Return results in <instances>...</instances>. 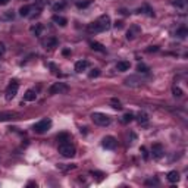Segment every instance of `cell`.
Listing matches in <instances>:
<instances>
[{"mask_svg":"<svg viewBox=\"0 0 188 188\" xmlns=\"http://www.w3.org/2000/svg\"><path fill=\"white\" fill-rule=\"evenodd\" d=\"M109 27H110V16L109 15H101L97 21H94L88 25V31L90 33H101V31L108 29Z\"/></svg>","mask_w":188,"mask_h":188,"instance_id":"obj_1","label":"cell"},{"mask_svg":"<svg viewBox=\"0 0 188 188\" xmlns=\"http://www.w3.org/2000/svg\"><path fill=\"white\" fill-rule=\"evenodd\" d=\"M91 119L99 127H108V125H110V122H112L110 116H108L106 113H100V112H96V113L91 115Z\"/></svg>","mask_w":188,"mask_h":188,"instance_id":"obj_2","label":"cell"},{"mask_svg":"<svg viewBox=\"0 0 188 188\" xmlns=\"http://www.w3.org/2000/svg\"><path fill=\"white\" fill-rule=\"evenodd\" d=\"M50 127H52V119L46 118V119H41L40 122H37L33 127V131L35 134H44L50 129Z\"/></svg>","mask_w":188,"mask_h":188,"instance_id":"obj_3","label":"cell"},{"mask_svg":"<svg viewBox=\"0 0 188 188\" xmlns=\"http://www.w3.org/2000/svg\"><path fill=\"white\" fill-rule=\"evenodd\" d=\"M59 153L63 157H74L75 156V147L66 141V143H59Z\"/></svg>","mask_w":188,"mask_h":188,"instance_id":"obj_4","label":"cell"},{"mask_svg":"<svg viewBox=\"0 0 188 188\" xmlns=\"http://www.w3.org/2000/svg\"><path fill=\"white\" fill-rule=\"evenodd\" d=\"M18 88H19V84H18V81H10V84L7 85L6 88V99L7 100H12L16 93H18Z\"/></svg>","mask_w":188,"mask_h":188,"instance_id":"obj_5","label":"cell"},{"mask_svg":"<svg viewBox=\"0 0 188 188\" xmlns=\"http://www.w3.org/2000/svg\"><path fill=\"white\" fill-rule=\"evenodd\" d=\"M68 91V85L63 84V82H54L53 85L50 87L49 93L50 94H62V93H66Z\"/></svg>","mask_w":188,"mask_h":188,"instance_id":"obj_6","label":"cell"},{"mask_svg":"<svg viewBox=\"0 0 188 188\" xmlns=\"http://www.w3.org/2000/svg\"><path fill=\"white\" fill-rule=\"evenodd\" d=\"M103 147L108 148V150H115L116 148V146H118V141H116V138L115 137H112V135H108V137H104L103 138Z\"/></svg>","mask_w":188,"mask_h":188,"instance_id":"obj_7","label":"cell"},{"mask_svg":"<svg viewBox=\"0 0 188 188\" xmlns=\"http://www.w3.org/2000/svg\"><path fill=\"white\" fill-rule=\"evenodd\" d=\"M151 155H153L155 159H162L163 155H165L163 146H162V144H153V147H151Z\"/></svg>","mask_w":188,"mask_h":188,"instance_id":"obj_8","label":"cell"},{"mask_svg":"<svg viewBox=\"0 0 188 188\" xmlns=\"http://www.w3.org/2000/svg\"><path fill=\"white\" fill-rule=\"evenodd\" d=\"M43 46L46 47V49H49V50H53L54 47L57 46V40L54 37H47V38L43 40Z\"/></svg>","mask_w":188,"mask_h":188,"instance_id":"obj_9","label":"cell"},{"mask_svg":"<svg viewBox=\"0 0 188 188\" xmlns=\"http://www.w3.org/2000/svg\"><path fill=\"white\" fill-rule=\"evenodd\" d=\"M129 68H131V63L127 61H121L116 63V69H118L119 72H127V71H129Z\"/></svg>","mask_w":188,"mask_h":188,"instance_id":"obj_10","label":"cell"},{"mask_svg":"<svg viewBox=\"0 0 188 188\" xmlns=\"http://www.w3.org/2000/svg\"><path fill=\"white\" fill-rule=\"evenodd\" d=\"M88 68V62L87 61H80L75 63V71L76 72H82V71H85Z\"/></svg>","mask_w":188,"mask_h":188,"instance_id":"obj_11","label":"cell"},{"mask_svg":"<svg viewBox=\"0 0 188 188\" xmlns=\"http://www.w3.org/2000/svg\"><path fill=\"white\" fill-rule=\"evenodd\" d=\"M35 99H37V93L34 90H28L27 93L24 94V100L25 101H34Z\"/></svg>","mask_w":188,"mask_h":188,"instance_id":"obj_12","label":"cell"},{"mask_svg":"<svg viewBox=\"0 0 188 188\" xmlns=\"http://www.w3.org/2000/svg\"><path fill=\"white\" fill-rule=\"evenodd\" d=\"M53 22L54 24H57V25H61V27H65V25L68 24V19L66 18H63V16H61V15H54Z\"/></svg>","mask_w":188,"mask_h":188,"instance_id":"obj_13","label":"cell"},{"mask_svg":"<svg viewBox=\"0 0 188 188\" xmlns=\"http://www.w3.org/2000/svg\"><path fill=\"white\" fill-rule=\"evenodd\" d=\"M90 46H91V49L96 50V52H101V53H104V52H106L104 46L100 44V43H97V41H91V43H90Z\"/></svg>","mask_w":188,"mask_h":188,"instance_id":"obj_14","label":"cell"},{"mask_svg":"<svg viewBox=\"0 0 188 188\" xmlns=\"http://www.w3.org/2000/svg\"><path fill=\"white\" fill-rule=\"evenodd\" d=\"M138 33H140V28L137 27V25H134V27H131V29L128 31L127 38H128V40H132V38H134V37H135V35H137Z\"/></svg>","mask_w":188,"mask_h":188,"instance_id":"obj_15","label":"cell"},{"mask_svg":"<svg viewBox=\"0 0 188 188\" xmlns=\"http://www.w3.org/2000/svg\"><path fill=\"white\" fill-rule=\"evenodd\" d=\"M125 84L127 85H129V87H137V85H140L141 81H138L135 76H129V78H127L125 80Z\"/></svg>","mask_w":188,"mask_h":188,"instance_id":"obj_16","label":"cell"},{"mask_svg":"<svg viewBox=\"0 0 188 188\" xmlns=\"http://www.w3.org/2000/svg\"><path fill=\"white\" fill-rule=\"evenodd\" d=\"M168 181L169 182H178L179 181V174L176 170H170L168 174Z\"/></svg>","mask_w":188,"mask_h":188,"instance_id":"obj_17","label":"cell"},{"mask_svg":"<svg viewBox=\"0 0 188 188\" xmlns=\"http://www.w3.org/2000/svg\"><path fill=\"white\" fill-rule=\"evenodd\" d=\"M33 9H34L33 6H22L19 9V15L21 16H29V12H31Z\"/></svg>","mask_w":188,"mask_h":188,"instance_id":"obj_18","label":"cell"},{"mask_svg":"<svg viewBox=\"0 0 188 188\" xmlns=\"http://www.w3.org/2000/svg\"><path fill=\"white\" fill-rule=\"evenodd\" d=\"M57 141H59V143H66V141H71V135L66 134V132H62V134L57 135Z\"/></svg>","mask_w":188,"mask_h":188,"instance_id":"obj_19","label":"cell"},{"mask_svg":"<svg viewBox=\"0 0 188 188\" xmlns=\"http://www.w3.org/2000/svg\"><path fill=\"white\" fill-rule=\"evenodd\" d=\"M137 121L140 122V123H146V122L148 121L147 113H144V112H140V113L137 115Z\"/></svg>","mask_w":188,"mask_h":188,"instance_id":"obj_20","label":"cell"},{"mask_svg":"<svg viewBox=\"0 0 188 188\" xmlns=\"http://www.w3.org/2000/svg\"><path fill=\"white\" fill-rule=\"evenodd\" d=\"M31 31L34 33V35H41V33H43V25L41 24H35V27L31 28Z\"/></svg>","mask_w":188,"mask_h":188,"instance_id":"obj_21","label":"cell"},{"mask_svg":"<svg viewBox=\"0 0 188 188\" xmlns=\"http://www.w3.org/2000/svg\"><path fill=\"white\" fill-rule=\"evenodd\" d=\"M172 5L176 7H181V9H184L185 7V5H187V0H172Z\"/></svg>","mask_w":188,"mask_h":188,"instance_id":"obj_22","label":"cell"},{"mask_svg":"<svg viewBox=\"0 0 188 188\" xmlns=\"http://www.w3.org/2000/svg\"><path fill=\"white\" fill-rule=\"evenodd\" d=\"M176 35H178L179 38H185L188 35V29L187 28H179V29L176 31Z\"/></svg>","mask_w":188,"mask_h":188,"instance_id":"obj_23","label":"cell"},{"mask_svg":"<svg viewBox=\"0 0 188 188\" xmlns=\"http://www.w3.org/2000/svg\"><path fill=\"white\" fill-rule=\"evenodd\" d=\"M132 119H134V115L131 113V112H129V113H125L122 116V122H123V123H128V122H131Z\"/></svg>","mask_w":188,"mask_h":188,"instance_id":"obj_24","label":"cell"},{"mask_svg":"<svg viewBox=\"0 0 188 188\" xmlns=\"http://www.w3.org/2000/svg\"><path fill=\"white\" fill-rule=\"evenodd\" d=\"M137 71L140 72V74H147L148 72V68L144 65V63H138V66H137Z\"/></svg>","mask_w":188,"mask_h":188,"instance_id":"obj_25","label":"cell"},{"mask_svg":"<svg viewBox=\"0 0 188 188\" xmlns=\"http://www.w3.org/2000/svg\"><path fill=\"white\" fill-rule=\"evenodd\" d=\"M112 108L116 109V110H121L122 106H121V101L116 100V99H112Z\"/></svg>","mask_w":188,"mask_h":188,"instance_id":"obj_26","label":"cell"},{"mask_svg":"<svg viewBox=\"0 0 188 188\" xmlns=\"http://www.w3.org/2000/svg\"><path fill=\"white\" fill-rule=\"evenodd\" d=\"M90 3H91L90 0H87V2H78V3H76V7H78V9H84V7L90 6Z\"/></svg>","mask_w":188,"mask_h":188,"instance_id":"obj_27","label":"cell"},{"mask_svg":"<svg viewBox=\"0 0 188 188\" xmlns=\"http://www.w3.org/2000/svg\"><path fill=\"white\" fill-rule=\"evenodd\" d=\"M10 118H14V115L12 113H0V122L7 121V119H10Z\"/></svg>","mask_w":188,"mask_h":188,"instance_id":"obj_28","label":"cell"},{"mask_svg":"<svg viewBox=\"0 0 188 188\" xmlns=\"http://www.w3.org/2000/svg\"><path fill=\"white\" fill-rule=\"evenodd\" d=\"M99 75H100V71H99V69H93V71L88 74V76H90V78H96V76H99Z\"/></svg>","mask_w":188,"mask_h":188,"instance_id":"obj_29","label":"cell"},{"mask_svg":"<svg viewBox=\"0 0 188 188\" xmlns=\"http://www.w3.org/2000/svg\"><path fill=\"white\" fill-rule=\"evenodd\" d=\"M174 94L176 96V97H182V94H184V93H182V90L179 87H175L174 88Z\"/></svg>","mask_w":188,"mask_h":188,"instance_id":"obj_30","label":"cell"},{"mask_svg":"<svg viewBox=\"0 0 188 188\" xmlns=\"http://www.w3.org/2000/svg\"><path fill=\"white\" fill-rule=\"evenodd\" d=\"M157 184H159V179H147V181H146V185H157Z\"/></svg>","mask_w":188,"mask_h":188,"instance_id":"obj_31","label":"cell"},{"mask_svg":"<svg viewBox=\"0 0 188 188\" xmlns=\"http://www.w3.org/2000/svg\"><path fill=\"white\" fill-rule=\"evenodd\" d=\"M141 153H143V157H144V160H147L148 159V151L146 147H141Z\"/></svg>","mask_w":188,"mask_h":188,"instance_id":"obj_32","label":"cell"},{"mask_svg":"<svg viewBox=\"0 0 188 188\" xmlns=\"http://www.w3.org/2000/svg\"><path fill=\"white\" fill-rule=\"evenodd\" d=\"M5 52H6V47H5V44H3V43H0V57L5 54Z\"/></svg>","mask_w":188,"mask_h":188,"instance_id":"obj_33","label":"cell"},{"mask_svg":"<svg viewBox=\"0 0 188 188\" xmlns=\"http://www.w3.org/2000/svg\"><path fill=\"white\" fill-rule=\"evenodd\" d=\"M115 27H116V28H122V27H123V22H122V21H118V22L115 24Z\"/></svg>","mask_w":188,"mask_h":188,"instance_id":"obj_34","label":"cell"},{"mask_svg":"<svg viewBox=\"0 0 188 188\" xmlns=\"http://www.w3.org/2000/svg\"><path fill=\"white\" fill-rule=\"evenodd\" d=\"M10 0H0V5H7Z\"/></svg>","mask_w":188,"mask_h":188,"instance_id":"obj_35","label":"cell"},{"mask_svg":"<svg viewBox=\"0 0 188 188\" xmlns=\"http://www.w3.org/2000/svg\"><path fill=\"white\" fill-rule=\"evenodd\" d=\"M62 7H63V5H56V6H54V9H62Z\"/></svg>","mask_w":188,"mask_h":188,"instance_id":"obj_36","label":"cell"},{"mask_svg":"<svg viewBox=\"0 0 188 188\" xmlns=\"http://www.w3.org/2000/svg\"><path fill=\"white\" fill-rule=\"evenodd\" d=\"M63 54H65V56H68V54H69V50H68V49H66V50H63Z\"/></svg>","mask_w":188,"mask_h":188,"instance_id":"obj_37","label":"cell"}]
</instances>
